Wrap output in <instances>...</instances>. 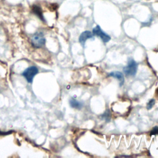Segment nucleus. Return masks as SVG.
<instances>
[{
	"label": "nucleus",
	"mask_w": 158,
	"mask_h": 158,
	"mask_svg": "<svg viewBox=\"0 0 158 158\" xmlns=\"http://www.w3.org/2000/svg\"><path fill=\"white\" fill-rule=\"evenodd\" d=\"M137 63L132 59H130L127 65L123 68V72L127 76H134L137 71Z\"/></svg>",
	"instance_id": "f257e3e1"
},
{
	"label": "nucleus",
	"mask_w": 158,
	"mask_h": 158,
	"mask_svg": "<svg viewBox=\"0 0 158 158\" xmlns=\"http://www.w3.org/2000/svg\"><path fill=\"white\" fill-rule=\"evenodd\" d=\"M31 43L35 48H39L45 44L46 39L42 33H36L32 36Z\"/></svg>",
	"instance_id": "f03ea898"
},
{
	"label": "nucleus",
	"mask_w": 158,
	"mask_h": 158,
	"mask_svg": "<svg viewBox=\"0 0 158 158\" xmlns=\"http://www.w3.org/2000/svg\"><path fill=\"white\" fill-rule=\"evenodd\" d=\"M38 73V69L35 66H31L27 68L23 73L22 75L28 83L33 81L34 77Z\"/></svg>",
	"instance_id": "7ed1b4c3"
},
{
	"label": "nucleus",
	"mask_w": 158,
	"mask_h": 158,
	"mask_svg": "<svg viewBox=\"0 0 158 158\" xmlns=\"http://www.w3.org/2000/svg\"><path fill=\"white\" fill-rule=\"evenodd\" d=\"M93 35H95L96 36H99L101 40L104 42V43H107L110 40V36L104 32L101 28L100 27L99 25H96L93 29Z\"/></svg>",
	"instance_id": "20e7f679"
},
{
	"label": "nucleus",
	"mask_w": 158,
	"mask_h": 158,
	"mask_svg": "<svg viewBox=\"0 0 158 158\" xmlns=\"http://www.w3.org/2000/svg\"><path fill=\"white\" fill-rule=\"evenodd\" d=\"M89 38H94L93 33L89 31H85L80 35L79 37V42L82 46H84L85 41Z\"/></svg>",
	"instance_id": "39448f33"
},
{
	"label": "nucleus",
	"mask_w": 158,
	"mask_h": 158,
	"mask_svg": "<svg viewBox=\"0 0 158 158\" xmlns=\"http://www.w3.org/2000/svg\"><path fill=\"white\" fill-rule=\"evenodd\" d=\"M109 75L117 78L120 81V86L123 85V84L124 83V77H123V75L122 74V73H121L120 72H118V71L113 72L110 73L109 74Z\"/></svg>",
	"instance_id": "423d86ee"
},
{
	"label": "nucleus",
	"mask_w": 158,
	"mask_h": 158,
	"mask_svg": "<svg viewBox=\"0 0 158 158\" xmlns=\"http://www.w3.org/2000/svg\"><path fill=\"white\" fill-rule=\"evenodd\" d=\"M69 103H70V106L72 108H75V109H80L82 107V103L78 101L77 100H76L74 98H71L69 101Z\"/></svg>",
	"instance_id": "0eeeda50"
},
{
	"label": "nucleus",
	"mask_w": 158,
	"mask_h": 158,
	"mask_svg": "<svg viewBox=\"0 0 158 158\" xmlns=\"http://www.w3.org/2000/svg\"><path fill=\"white\" fill-rule=\"evenodd\" d=\"M33 10L34 12V13L38 15L40 19H41L42 20H44V18H43V14L41 12V10L40 9V8L38 7V6H35L33 8Z\"/></svg>",
	"instance_id": "6e6552de"
},
{
	"label": "nucleus",
	"mask_w": 158,
	"mask_h": 158,
	"mask_svg": "<svg viewBox=\"0 0 158 158\" xmlns=\"http://www.w3.org/2000/svg\"><path fill=\"white\" fill-rule=\"evenodd\" d=\"M154 104H155V99H151V100L149 101V102L147 104V106H146L147 109H148V110L151 109L154 106Z\"/></svg>",
	"instance_id": "1a4fd4ad"
},
{
	"label": "nucleus",
	"mask_w": 158,
	"mask_h": 158,
	"mask_svg": "<svg viewBox=\"0 0 158 158\" xmlns=\"http://www.w3.org/2000/svg\"><path fill=\"white\" fill-rule=\"evenodd\" d=\"M151 135H158V127H155L152 128L151 131L150 132Z\"/></svg>",
	"instance_id": "9d476101"
},
{
	"label": "nucleus",
	"mask_w": 158,
	"mask_h": 158,
	"mask_svg": "<svg viewBox=\"0 0 158 158\" xmlns=\"http://www.w3.org/2000/svg\"><path fill=\"white\" fill-rule=\"evenodd\" d=\"M104 115H106L105 117H104V118H105L106 120H107V118L109 119V113H107V112H106L104 114Z\"/></svg>",
	"instance_id": "9b49d317"
}]
</instances>
